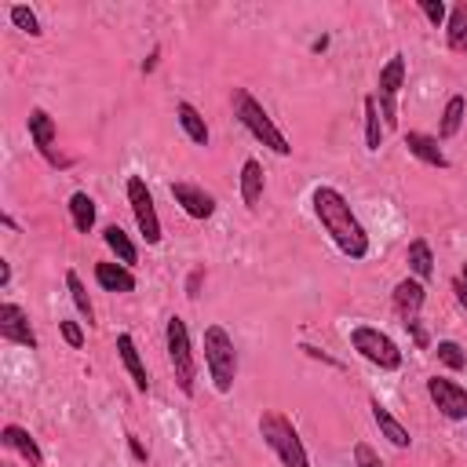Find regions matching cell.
<instances>
[{
  "mask_svg": "<svg viewBox=\"0 0 467 467\" xmlns=\"http://www.w3.org/2000/svg\"><path fill=\"white\" fill-rule=\"evenodd\" d=\"M310 204H314V215H317L321 230L332 237V244L347 259H365L368 255V234H365L361 219L354 215V208L347 204V197L336 186H314Z\"/></svg>",
  "mask_w": 467,
  "mask_h": 467,
  "instance_id": "cell-1",
  "label": "cell"
},
{
  "mask_svg": "<svg viewBox=\"0 0 467 467\" xmlns=\"http://www.w3.org/2000/svg\"><path fill=\"white\" fill-rule=\"evenodd\" d=\"M234 113H237V120L244 124V131H248L255 142H263V146L274 150L277 157H288V153H292V142H288L285 131L274 124V117L263 109V102L252 99L248 88H234Z\"/></svg>",
  "mask_w": 467,
  "mask_h": 467,
  "instance_id": "cell-2",
  "label": "cell"
},
{
  "mask_svg": "<svg viewBox=\"0 0 467 467\" xmlns=\"http://www.w3.org/2000/svg\"><path fill=\"white\" fill-rule=\"evenodd\" d=\"M204 368L212 376V387L219 394L234 390V376H237V350L234 339L223 325H208L204 328Z\"/></svg>",
  "mask_w": 467,
  "mask_h": 467,
  "instance_id": "cell-3",
  "label": "cell"
},
{
  "mask_svg": "<svg viewBox=\"0 0 467 467\" xmlns=\"http://www.w3.org/2000/svg\"><path fill=\"white\" fill-rule=\"evenodd\" d=\"M259 434L285 467H310V456H306V445H303L299 431L281 412H263L259 416Z\"/></svg>",
  "mask_w": 467,
  "mask_h": 467,
  "instance_id": "cell-4",
  "label": "cell"
},
{
  "mask_svg": "<svg viewBox=\"0 0 467 467\" xmlns=\"http://www.w3.org/2000/svg\"><path fill=\"white\" fill-rule=\"evenodd\" d=\"M164 347H168V361H171L175 383L190 398L193 394V379H197V358H193V347H190V328H186V321L179 314H171L168 325H164Z\"/></svg>",
  "mask_w": 467,
  "mask_h": 467,
  "instance_id": "cell-5",
  "label": "cell"
},
{
  "mask_svg": "<svg viewBox=\"0 0 467 467\" xmlns=\"http://www.w3.org/2000/svg\"><path fill=\"white\" fill-rule=\"evenodd\" d=\"M350 347H354L368 365H376V368H383V372L401 368V350H398V343H394L387 332L372 328V325H354V328H350Z\"/></svg>",
  "mask_w": 467,
  "mask_h": 467,
  "instance_id": "cell-6",
  "label": "cell"
},
{
  "mask_svg": "<svg viewBox=\"0 0 467 467\" xmlns=\"http://www.w3.org/2000/svg\"><path fill=\"white\" fill-rule=\"evenodd\" d=\"M405 84V55H390L387 66L379 69V80H376V106H379V117L387 128L398 124V91Z\"/></svg>",
  "mask_w": 467,
  "mask_h": 467,
  "instance_id": "cell-7",
  "label": "cell"
},
{
  "mask_svg": "<svg viewBox=\"0 0 467 467\" xmlns=\"http://www.w3.org/2000/svg\"><path fill=\"white\" fill-rule=\"evenodd\" d=\"M128 204H131V215L139 223V234L146 244H161V219H157V208H153V193L146 186L142 175H128Z\"/></svg>",
  "mask_w": 467,
  "mask_h": 467,
  "instance_id": "cell-8",
  "label": "cell"
},
{
  "mask_svg": "<svg viewBox=\"0 0 467 467\" xmlns=\"http://www.w3.org/2000/svg\"><path fill=\"white\" fill-rule=\"evenodd\" d=\"M427 398L434 401V409L445 420H467V387H460L445 376H431L427 379Z\"/></svg>",
  "mask_w": 467,
  "mask_h": 467,
  "instance_id": "cell-9",
  "label": "cell"
},
{
  "mask_svg": "<svg viewBox=\"0 0 467 467\" xmlns=\"http://www.w3.org/2000/svg\"><path fill=\"white\" fill-rule=\"evenodd\" d=\"M26 128H29V139H33V146H36V153L47 161V164H55V168H66L69 161L66 157H58L55 153V117L47 113V109H29V120H26Z\"/></svg>",
  "mask_w": 467,
  "mask_h": 467,
  "instance_id": "cell-10",
  "label": "cell"
},
{
  "mask_svg": "<svg viewBox=\"0 0 467 467\" xmlns=\"http://www.w3.org/2000/svg\"><path fill=\"white\" fill-rule=\"evenodd\" d=\"M0 339L36 350V332L29 325V314L18 303H0Z\"/></svg>",
  "mask_w": 467,
  "mask_h": 467,
  "instance_id": "cell-11",
  "label": "cell"
},
{
  "mask_svg": "<svg viewBox=\"0 0 467 467\" xmlns=\"http://www.w3.org/2000/svg\"><path fill=\"white\" fill-rule=\"evenodd\" d=\"M171 197L190 219H212L215 215V197L193 182H171Z\"/></svg>",
  "mask_w": 467,
  "mask_h": 467,
  "instance_id": "cell-12",
  "label": "cell"
},
{
  "mask_svg": "<svg viewBox=\"0 0 467 467\" xmlns=\"http://www.w3.org/2000/svg\"><path fill=\"white\" fill-rule=\"evenodd\" d=\"M394 314L401 317V321H412V317H420V310H423V299H427V288H423V281H416V277H401L398 285H394Z\"/></svg>",
  "mask_w": 467,
  "mask_h": 467,
  "instance_id": "cell-13",
  "label": "cell"
},
{
  "mask_svg": "<svg viewBox=\"0 0 467 467\" xmlns=\"http://www.w3.org/2000/svg\"><path fill=\"white\" fill-rule=\"evenodd\" d=\"M0 441L7 445V449H15L29 467H44V452H40V445H36V438L26 431V427H18V423H7L4 431H0Z\"/></svg>",
  "mask_w": 467,
  "mask_h": 467,
  "instance_id": "cell-14",
  "label": "cell"
},
{
  "mask_svg": "<svg viewBox=\"0 0 467 467\" xmlns=\"http://www.w3.org/2000/svg\"><path fill=\"white\" fill-rule=\"evenodd\" d=\"M368 409H372V420H376L379 434H383L394 449H409V445H412V438H409V431L401 427V420H398V416H394L379 398H372V401H368Z\"/></svg>",
  "mask_w": 467,
  "mask_h": 467,
  "instance_id": "cell-15",
  "label": "cell"
},
{
  "mask_svg": "<svg viewBox=\"0 0 467 467\" xmlns=\"http://www.w3.org/2000/svg\"><path fill=\"white\" fill-rule=\"evenodd\" d=\"M117 354H120V361H124V368H128V376H131L135 390H139V394H146V390H150V376H146L142 354H139V347H135V339H131L128 332H120V336H117Z\"/></svg>",
  "mask_w": 467,
  "mask_h": 467,
  "instance_id": "cell-16",
  "label": "cell"
},
{
  "mask_svg": "<svg viewBox=\"0 0 467 467\" xmlns=\"http://www.w3.org/2000/svg\"><path fill=\"white\" fill-rule=\"evenodd\" d=\"M95 281L102 292H135V274L124 263H95Z\"/></svg>",
  "mask_w": 467,
  "mask_h": 467,
  "instance_id": "cell-17",
  "label": "cell"
},
{
  "mask_svg": "<svg viewBox=\"0 0 467 467\" xmlns=\"http://www.w3.org/2000/svg\"><path fill=\"white\" fill-rule=\"evenodd\" d=\"M405 146H409V153L420 157L423 164H431V168H449V157L441 153V146H438L434 135H427V131H409V135H405Z\"/></svg>",
  "mask_w": 467,
  "mask_h": 467,
  "instance_id": "cell-18",
  "label": "cell"
},
{
  "mask_svg": "<svg viewBox=\"0 0 467 467\" xmlns=\"http://www.w3.org/2000/svg\"><path fill=\"white\" fill-rule=\"evenodd\" d=\"M175 117H179V128L186 131V139L193 142V146H208V124H204V117H201V109L193 106V102H179L175 106Z\"/></svg>",
  "mask_w": 467,
  "mask_h": 467,
  "instance_id": "cell-19",
  "label": "cell"
},
{
  "mask_svg": "<svg viewBox=\"0 0 467 467\" xmlns=\"http://www.w3.org/2000/svg\"><path fill=\"white\" fill-rule=\"evenodd\" d=\"M241 201H244V208H259V201H263V164L255 157H248L241 164Z\"/></svg>",
  "mask_w": 467,
  "mask_h": 467,
  "instance_id": "cell-20",
  "label": "cell"
},
{
  "mask_svg": "<svg viewBox=\"0 0 467 467\" xmlns=\"http://www.w3.org/2000/svg\"><path fill=\"white\" fill-rule=\"evenodd\" d=\"M445 44L456 55H467V4H456L445 18Z\"/></svg>",
  "mask_w": 467,
  "mask_h": 467,
  "instance_id": "cell-21",
  "label": "cell"
},
{
  "mask_svg": "<svg viewBox=\"0 0 467 467\" xmlns=\"http://www.w3.org/2000/svg\"><path fill=\"white\" fill-rule=\"evenodd\" d=\"M102 241H106V248L117 255V263H124V266H131V263H139V248L131 244V237L117 226V223H109L106 230H102Z\"/></svg>",
  "mask_w": 467,
  "mask_h": 467,
  "instance_id": "cell-22",
  "label": "cell"
},
{
  "mask_svg": "<svg viewBox=\"0 0 467 467\" xmlns=\"http://www.w3.org/2000/svg\"><path fill=\"white\" fill-rule=\"evenodd\" d=\"M405 259H409V270H412V277H416V281H427V277L434 274V255H431V244H427L423 237L409 241Z\"/></svg>",
  "mask_w": 467,
  "mask_h": 467,
  "instance_id": "cell-23",
  "label": "cell"
},
{
  "mask_svg": "<svg viewBox=\"0 0 467 467\" xmlns=\"http://www.w3.org/2000/svg\"><path fill=\"white\" fill-rule=\"evenodd\" d=\"M69 219H73V230L77 234H91V226H95V201L84 190H77L69 197Z\"/></svg>",
  "mask_w": 467,
  "mask_h": 467,
  "instance_id": "cell-24",
  "label": "cell"
},
{
  "mask_svg": "<svg viewBox=\"0 0 467 467\" xmlns=\"http://www.w3.org/2000/svg\"><path fill=\"white\" fill-rule=\"evenodd\" d=\"M463 113H467V99L463 95H452L441 109V124H438V139H452L463 124Z\"/></svg>",
  "mask_w": 467,
  "mask_h": 467,
  "instance_id": "cell-25",
  "label": "cell"
},
{
  "mask_svg": "<svg viewBox=\"0 0 467 467\" xmlns=\"http://www.w3.org/2000/svg\"><path fill=\"white\" fill-rule=\"evenodd\" d=\"M383 146V124H379V106L372 95H365V150L376 153Z\"/></svg>",
  "mask_w": 467,
  "mask_h": 467,
  "instance_id": "cell-26",
  "label": "cell"
},
{
  "mask_svg": "<svg viewBox=\"0 0 467 467\" xmlns=\"http://www.w3.org/2000/svg\"><path fill=\"white\" fill-rule=\"evenodd\" d=\"M66 288H69V299H73L77 314H80L88 325H95V306H91V299H88V288H84V281H80L73 270L66 274Z\"/></svg>",
  "mask_w": 467,
  "mask_h": 467,
  "instance_id": "cell-27",
  "label": "cell"
},
{
  "mask_svg": "<svg viewBox=\"0 0 467 467\" xmlns=\"http://www.w3.org/2000/svg\"><path fill=\"white\" fill-rule=\"evenodd\" d=\"M434 354H438V361H441L445 368H452V372L467 368V350H463L456 339H441V343L434 347Z\"/></svg>",
  "mask_w": 467,
  "mask_h": 467,
  "instance_id": "cell-28",
  "label": "cell"
},
{
  "mask_svg": "<svg viewBox=\"0 0 467 467\" xmlns=\"http://www.w3.org/2000/svg\"><path fill=\"white\" fill-rule=\"evenodd\" d=\"M7 15H11L15 29H22V33H29V36H40V33H44V29H40V18H36V11H33V7H26V4H15Z\"/></svg>",
  "mask_w": 467,
  "mask_h": 467,
  "instance_id": "cell-29",
  "label": "cell"
},
{
  "mask_svg": "<svg viewBox=\"0 0 467 467\" xmlns=\"http://www.w3.org/2000/svg\"><path fill=\"white\" fill-rule=\"evenodd\" d=\"M354 463L358 467H383V460L376 456V449L368 441H354Z\"/></svg>",
  "mask_w": 467,
  "mask_h": 467,
  "instance_id": "cell-30",
  "label": "cell"
},
{
  "mask_svg": "<svg viewBox=\"0 0 467 467\" xmlns=\"http://www.w3.org/2000/svg\"><path fill=\"white\" fill-rule=\"evenodd\" d=\"M420 11L427 15V22H431L434 29H438V26L449 18V11H445V4H441V0H420Z\"/></svg>",
  "mask_w": 467,
  "mask_h": 467,
  "instance_id": "cell-31",
  "label": "cell"
},
{
  "mask_svg": "<svg viewBox=\"0 0 467 467\" xmlns=\"http://www.w3.org/2000/svg\"><path fill=\"white\" fill-rule=\"evenodd\" d=\"M58 332H62V339H66L73 350H80V347H84V328H80L77 321H58Z\"/></svg>",
  "mask_w": 467,
  "mask_h": 467,
  "instance_id": "cell-32",
  "label": "cell"
},
{
  "mask_svg": "<svg viewBox=\"0 0 467 467\" xmlns=\"http://www.w3.org/2000/svg\"><path fill=\"white\" fill-rule=\"evenodd\" d=\"M299 350H303L306 358H317V361H325V365H332V368H343V361H336L332 354H325V350H317V347H310V343H299Z\"/></svg>",
  "mask_w": 467,
  "mask_h": 467,
  "instance_id": "cell-33",
  "label": "cell"
},
{
  "mask_svg": "<svg viewBox=\"0 0 467 467\" xmlns=\"http://www.w3.org/2000/svg\"><path fill=\"white\" fill-rule=\"evenodd\" d=\"M405 328L412 332V343H416V347H427V332H423V325H420V317H412V321H405Z\"/></svg>",
  "mask_w": 467,
  "mask_h": 467,
  "instance_id": "cell-34",
  "label": "cell"
},
{
  "mask_svg": "<svg viewBox=\"0 0 467 467\" xmlns=\"http://www.w3.org/2000/svg\"><path fill=\"white\" fill-rule=\"evenodd\" d=\"M201 277H204V270H201V266L186 277V296H190V299H197V296H201V292H197V288H201Z\"/></svg>",
  "mask_w": 467,
  "mask_h": 467,
  "instance_id": "cell-35",
  "label": "cell"
},
{
  "mask_svg": "<svg viewBox=\"0 0 467 467\" xmlns=\"http://www.w3.org/2000/svg\"><path fill=\"white\" fill-rule=\"evenodd\" d=\"M128 449H131V456H135L139 463H146V460H150V452H146V445H142V441H139L135 434H128Z\"/></svg>",
  "mask_w": 467,
  "mask_h": 467,
  "instance_id": "cell-36",
  "label": "cell"
},
{
  "mask_svg": "<svg viewBox=\"0 0 467 467\" xmlns=\"http://www.w3.org/2000/svg\"><path fill=\"white\" fill-rule=\"evenodd\" d=\"M7 285H11V263L0 259V288H7Z\"/></svg>",
  "mask_w": 467,
  "mask_h": 467,
  "instance_id": "cell-37",
  "label": "cell"
},
{
  "mask_svg": "<svg viewBox=\"0 0 467 467\" xmlns=\"http://www.w3.org/2000/svg\"><path fill=\"white\" fill-rule=\"evenodd\" d=\"M157 58H161V51H150V58L142 62V73H153L157 69Z\"/></svg>",
  "mask_w": 467,
  "mask_h": 467,
  "instance_id": "cell-38",
  "label": "cell"
},
{
  "mask_svg": "<svg viewBox=\"0 0 467 467\" xmlns=\"http://www.w3.org/2000/svg\"><path fill=\"white\" fill-rule=\"evenodd\" d=\"M456 299H460V306L467 310V285H463V281H456Z\"/></svg>",
  "mask_w": 467,
  "mask_h": 467,
  "instance_id": "cell-39",
  "label": "cell"
},
{
  "mask_svg": "<svg viewBox=\"0 0 467 467\" xmlns=\"http://www.w3.org/2000/svg\"><path fill=\"white\" fill-rule=\"evenodd\" d=\"M0 223H4V226H7V230H15V234H18V223H15V219H11V215H7V212H4V215H0Z\"/></svg>",
  "mask_w": 467,
  "mask_h": 467,
  "instance_id": "cell-40",
  "label": "cell"
},
{
  "mask_svg": "<svg viewBox=\"0 0 467 467\" xmlns=\"http://www.w3.org/2000/svg\"><path fill=\"white\" fill-rule=\"evenodd\" d=\"M460 281H463V285H467V263H463V274H460Z\"/></svg>",
  "mask_w": 467,
  "mask_h": 467,
  "instance_id": "cell-41",
  "label": "cell"
}]
</instances>
